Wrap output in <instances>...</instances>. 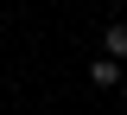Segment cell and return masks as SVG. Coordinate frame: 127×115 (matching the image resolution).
Here are the masks:
<instances>
[{"label": "cell", "mask_w": 127, "mask_h": 115, "mask_svg": "<svg viewBox=\"0 0 127 115\" xmlns=\"http://www.w3.org/2000/svg\"><path fill=\"white\" fill-rule=\"evenodd\" d=\"M121 96H127V77H121Z\"/></svg>", "instance_id": "cell-3"}, {"label": "cell", "mask_w": 127, "mask_h": 115, "mask_svg": "<svg viewBox=\"0 0 127 115\" xmlns=\"http://www.w3.org/2000/svg\"><path fill=\"white\" fill-rule=\"evenodd\" d=\"M121 77H127V70L114 64V58H95V64H89V83H95V90H121Z\"/></svg>", "instance_id": "cell-1"}, {"label": "cell", "mask_w": 127, "mask_h": 115, "mask_svg": "<svg viewBox=\"0 0 127 115\" xmlns=\"http://www.w3.org/2000/svg\"><path fill=\"white\" fill-rule=\"evenodd\" d=\"M102 58H114V64L127 58V26H121V19H114V26H102Z\"/></svg>", "instance_id": "cell-2"}]
</instances>
